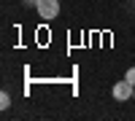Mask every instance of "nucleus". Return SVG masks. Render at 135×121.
<instances>
[{
  "mask_svg": "<svg viewBox=\"0 0 135 121\" xmlns=\"http://www.w3.org/2000/svg\"><path fill=\"white\" fill-rule=\"evenodd\" d=\"M35 11L43 19H54V16H60V0H38Z\"/></svg>",
  "mask_w": 135,
  "mask_h": 121,
  "instance_id": "nucleus-1",
  "label": "nucleus"
},
{
  "mask_svg": "<svg viewBox=\"0 0 135 121\" xmlns=\"http://www.w3.org/2000/svg\"><path fill=\"white\" fill-rule=\"evenodd\" d=\"M130 97H135V86L124 78V81H119L116 86H114V100H119V102H127Z\"/></svg>",
  "mask_w": 135,
  "mask_h": 121,
  "instance_id": "nucleus-2",
  "label": "nucleus"
},
{
  "mask_svg": "<svg viewBox=\"0 0 135 121\" xmlns=\"http://www.w3.org/2000/svg\"><path fill=\"white\" fill-rule=\"evenodd\" d=\"M8 105H11V97H8V94L3 92V94H0V108H3V111H6Z\"/></svg>",
  "mask_w": 135,
  "mask_h": 121,
  "instance_id": "nucleus-3",
  "label": "nucleus"
},
{
  "mask_svg": "<svg viewBox=\"0 0 135 121\" xmlns=\"http://www.w3.org/2000/svg\"><path fill=\"white\" fill-rule=\"evenodd\" d=\"M124 78H127V81L135 86V67H130V70H127V75H124Z\"/></svg>",
  "mask_w": 135,
  "mask_h": 121,
  "instance_id": "nucleus-4",
  "label": "nucleus"
}]
</instances>
